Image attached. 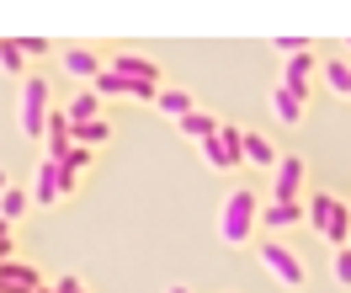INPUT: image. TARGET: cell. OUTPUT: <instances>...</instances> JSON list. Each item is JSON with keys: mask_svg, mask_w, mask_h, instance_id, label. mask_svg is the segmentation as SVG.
<instances>
[{"mask_svg": "<svg viewBox=\"0 0 351 293\" xmlns=\"http://www.w3.org/2000/svg\"><path fill=\"white\" fill-rule=\"evenodd\" d=\"M304 219L314 224V235L330 240L335 250L351 246V203H341L335 192H314V198L304 203Z\"/></svg>", "mask_w": 351, "mask_h": 293, "instance_id": "obj_1", "label": "cell"}, {"mask_svg": "<svg viewBox=\"0 0 351 293\" xmlns=\"http://www.w3.org/2000/svg\"><path fill=\"white\" fill-rule=\"evenodd\" d=\"M256 219H261V198H256L250 187L229 192V198H223V213H219L223 246H245V240H250V229H256Z\"/></svg>", "mask_w": 351, "mask_h": 293, "instance_id": "obj_2", "label": "cell"}, {"mask_svg": "<svg viewBox=\"0 0 351 293\" xmlns=\"http://www.w3.org/2000/svg\"><path fill=\"white\" fill-rule=\"evenodd\" d=\"M107 69H112V75H123L128 96H138V102H154V96H160V65H154V59H138V54H117Z\"/></svg>", "mask_w": 351, "mask_h": 293, "instance_id": "obj_3", "label": "cell"}, {"mask_svg": "<svg viewBox=\"0 0 351 293\" xmlns=\"http://www.w3.org/2000/svg\"><path fill=\"white\" fill-rule=\"evenodd\" d=\"M48 80L43 75H27L22 80V107H16V123H22V134L27 139H43V128H48Z\"/></svg>", "mask_w": 351, "mask_h": 293, "instance_id": "obj_4", "label": "cell"}, {"mask_svg": "<svg viewBox=\"0 0 351 293\" xmlns=\"http://www.w3.org/2000/svg\"><path fill=\"white\" fill-rule=\"evenodd\" d=\"M240 139H245L240 128H229V123H223V128H219L213 139H202V160H208L213 171H234V165H245Z\"/></svg>", "mask_w": 351, "mask_h": 293, "instance_id": "obj_5", "label": "cell"}, {"mask_svg": "<svg viewBox=\"0 0 351 293\" xmlns=\"http://www.w3.org/2000/svg\"><path fill=\"white\" fill-rule=\"evenodd\" d=\"M304 192V155H282L271 165V203H298Z\"/></svg>", "mask_w": 351, "mask_h": 293, "instance_id": "obj_6", "label": "cell"}, {"mask_svg": "<svg viewBox=\"0 0 351 293\" xmlns=\"http://www.w3.org/2000/svg\"><path fill=\"white\" fill-rule=\"evenodd\" d=\"M261 261H266V272H271L282 288H304V261H298V256H293L287 246L266 240V246H261Z\"/></svg>", "mask_w": 351, "mask_h": 293, "instance_id": "obj_7", "label": "cell"}, {"mask_svg": "<svg viewBox=\"0 0 351 293\" xmlns=\"http://www.w3.org/2000/svg\"><path fill=\"white\" fill-rule=\"evenodd\" d=\"M282 91H293L298 102H308V91H314V48L308 54H293L287 59V69H282V80H277Z\"/></svg>", "mask_w": 351, "mask_h": 293, "instance_id": "obj_8", "label": "cell"}, {"mask_svg": "<svg viewBox=\"0 0 351 293\" xmlns=\"http://www.w3.org/2000/svg\"><path fill=\"white\" fill-rule=\"evenodd\" d=\"M43 288V277H38V267H27V261H0V293H38Z\"/></svg>", "mask_w": 351, "mask_h": 293, "instance_id": "obj_9", "label": "cell"}, {"mask_svg": "<svg viewBox=\"0 0 351 293\" xmlns=\"http://www.w3.org/2000/svg\"><path fill=\"white\" fill-rule=\"evenodd\" d=\"M64 192H59V165L53 160H38V181H32V203L48 208V203H59Z\"/></svg>", "mask_w": 351, "mask_h": 293, "instance_id": "obj_10", "label": "cell"}, {"mask_svg": "<svg viewBox=\"0 0 351 293\" xmlns=\"http://www.w3.org/2000/svg\"><path fill=\"white\" fill-rule=\"evenodd\" d=\"M107 139H112V123H107V117L69 123V144H80V150H96V144H107Z\"/></svg>", "mask_w": 351, "mask_h": 293, "instance_id": "obj_11", "label": "cell"}, {"mask_svg": "<svg viewBox=\"0 0 351 293\" xmlns=\"http://www.w3.org/2000/svg\"><path fill=\"white\" fill-rule=\"evenodd\" d=\"M240 150H245V165H266V171L282 160L277 150H271V139H266V134H245V139H240Z\"/></svg>", "mask_w": 351, "mask_h": 293, "instance_id": "obj_12", "label": "cell"}, {"mask_svg": "<svg viewBox=\"0 0 351 293\" xmlns=\"http://www.w3.org/2000/svg\"><path fill=\"white\" fill-rule=\"evenodd\" d=\"M64 69L75 80H96V75H101V59H96L90 48H64Z\"/></svg>", "mask_w": 351, "mask_h": 293, "instance_id": "obj_13", "label": "cell"}, {"mask_svg": "<svg viewBox=\"0 0 351 293\" xmlns=\"http://www.w3.org/2000/svg\"><path fill=\"white\" fill-rule=\"evenodd\" d=\"M176 128H181V134H186V139H197V144H202V139H213V134H219L223 123H219V117H213V113H197V107H192V113L181 117Z\"/></svg>", "mask_w": 351, "mask_h": 293, "instance_id": "obj_14", "label": "cell"}, {"mask_svg": "<svg viewBox=\"0 0 351 293\" xmlns=\"http://www.w3.org/2000/svg\"><path fill=\"white\" fill-rule=\"evenodd\" d=\"M298 219H304V203H266L261 208L266 229H287V224H298Z\"/></svg>", "mask_w": 351, "mask_h": 293, "instance_id": "obj_15", "label": "cell"}, {"mask_svg": "<svg viewBox=\"0 0 351 293\" xmlns=\"http://www.w3.org/2000/svg\"><path fill=\"white\" fill-rule=\"evenodd\" d=\"M271 113H277V123H304V102H298L293 91L271 86Z\"/></svg>", "mask_w": 351, "mask_h": 293, "instance_id": "obj_16", "label": "cell"}, {"mask_svg": "<svg viewBox=\"0 0 351 293\" xmlns=\"http://www.w3.org/2000/svg\"><path fill=\"white\" fill-rule=\"evenodd\" d=\"M154 107H160L165 117H176V123H181V117L192 113V96H186V91H171V86H160V96H154Z\"/></svg>", "mask_w": 351, "mask_h": 293, "instance_id": "obj_17", "label": "cell"}, {"mask_svg": "<svg viewBox=\"0 0 351 293\" xmlns=\"http://www.w3.org/2000/svg\"><path fill=\"white\" fill-rule=\"evenodd\" d=\"M27 208H32V192H22V187H5V192H0V219H5V224L22 219Z\"/></svg>", "mask_w": 351, "mask_h": 293, "instance_id": "obj_18", "label": "cell"}, {"mask_svg": "<svg viewBox=\"0 0 351 293\" xmlns=\"http://www.w3.org/2000/svg\"><path fill=\"white\" fill-rule=\"evenodd\" d=\"M319 75H325V86L335 91V96H351V65H346V59H330V65H319Z\"/></svg>", "mask_w": 351, "mask_h": 293, "instance_id": "obj_19", "label": "cell"}, {"mask_svg": "<svg viewBox=\"0 0 351 293\" xmlns=\"http://www.w3.org/2000/svg\"><path fill=\"white\" fill-rule=\"evenodd\" d=\"M64 113H69V123H90V117L101 113V96H96V91H80V96L69 102Z\"/></svg>", "mask_w": 351, "mask_h": 293, "instance_id": "obj_20", "label": "cell"}, {"mask_svg": "<svg viewBox=\"0 0 351 293\" xmlns=\"http://www.w3.org/2000/svg\"><path fill=\"white\" fill-rule=\"evenodd\" d=\"M0 69L5 75H27V54L16 48V38H0Z\"/></svg>", "mask_w": 351, "mask_h": 293, "instance_id": "obj_21", "label": "cell"}, {"mask_svg": "<svg viewBox=\"0 0 351 293\" xmlns=\"http://www.w3.org/2000/svg\"><path fill=\"white\" fill-rule=\"evenodd\" d=\"M90 91H96V96H128V86H123V75H112V69H101V75L90 80Z\"/></svg>", "mask_w": 351, "mask_h": 293, "instance_id": "obj_22", "label": "cell"}, {"mask_svg": "<svg viewBox=\"0 0 351 293\" xmlns=\"http://www.w3.org/2000/svg\"><path fill=\"white\" fill-rule=\"evenodd\" d=\"M59 165H64V171H75V176H80V171H86V165H90V150H80V144H69V155L59 160Z\"/></svg>", "mask_w": 351, "mask_h": 293, "instance_id": "obj_23", "label": "cell"}, {"mask_svg": "<svg viewBox=\"0 0 351 293\" xmlns=\"http://www.w3.org/2000/svg\"><path fill=\"white\" fill-rule=\"evenodd\" d=\"M335 283H341V288H351V246L335 250Z\"/></svg>", "mask_w": 351, "mask_h": 293, "instance_id": "obj_24", "label": "cell"}, {"mask_svg": "<svg viewBox=\"0 0 351 293\" xmlns=\"http://www.w3.org/2000/svg\"><path fill=\"white\" fill-rule=\"evenodd\" d=\"M16 48H22L27 59H43V54H48V38H32V32H27V38H16Z\"/></svg>", "mask_w": 351, "mask_h": 293, "instance_id": "obj_25", "label": "cell"}, {"mask_svg": "<svg viewBox=\"0 0 351 293\" xmlns=\"http://www.w3.org/2000/svg\"><path fill=\"white\" fill-rule=\"evenodd\" d=\"M277 54L293 59V54H308V43H304V38H277Z\"/></svg>", "mask_w": 351, "mask_h": 293, "instance_id": "obj_26", "label": "cell"}, {"mask_svg": "<svg viewBox=\"0 0 351 293\" xmlns=\"http://www.w3.org/2000/svg\"><path fill=\"white\" fill-rule=\"evenodd\" d=\"M53 293H86V283H80V277H59V283H53Z\"/></svg>", "mask_w": 351, "mask_h": 293, "instance_id": "obj_27", "label": "cell"}, {"mask_svg": "<svg viewBox=\"0 0 351 293\" xmlns=\"http://www.w3.org/2000/svg\"><path fill=\"white\" fill-rule=\"evenodd\" d=\"M0 261H11V224L0 219Z\"/></svg>", "mask_w": 351, "mask_h": 293, "instance_id": "obj_28", "label": "cell"}, {"mask_svg": "<svg viewBox=\"0 0 351 293\" xmlns=\"http://www.w3.org/2000/svg\"><path fill=\"white\" fill-rule=\"evenodd\" d=\"M165 293H192V288H165Z\"/></svg>", "mask_w": 351, "mask_h": 293, "instance_id": "obj_29", "label": "cell"}, {"mask_svg": "<svg viewBox=\"0 0 351 293\" xmlns=\"http://www.w3.org/2000/svg\"><path fill=\"white\" fill-rule=\"evenodd\" d=\"M38 293H53V288H38Z\"/></svg>", "mask_w": 351, "mask_h": 293, "instance_id": "obj_30", "label": "cell"}]
</instances>
